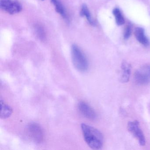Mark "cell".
I'll use <instances>...</instances> for the list:
<instances>
[{
  "instance_id": "30bf717a",
  "label": "cell",
  "mask_w": 150,
  "mask_h": 150,
  "mask_svg": "<svg viewBox=\"0 0 150 150\" xmlns=\"http://www.w3.org/2000/svg\"><path fill=\"white\" fill-rule=\"evenodd\" d=\"M0 102L1 108V118L4 119L8 118L13 113V109L11 107L5 103L1 98L0 99Z\"/></svg>"
},
{
  "instance_id": "5bb4252c",
  "label": "cell",
  "mask_w": 150,
  "mask_h": 150,
  "mask_svg": "<svg viewBox=\"0 0 150 150\" xmlns=\"http://www.w3.org/2000/svg\"><path fill=\"white\" fill-rule=\"evenodd\" d=\"M35 29L36 30L37 34L39 38L42 40L44 39L45 38V34L44 30L42 27L38 25L36 27Z\"/></svg>"
},
{
  "instance_id": "52a82bcc",
  "label": "cell",
  "mask_w": 150,
  "mask_h": 150,
  "mask_svg": "<svg viewBox=\"0 0 150 150\" xmlns=\"http://www.w3.org/2000/svg\"><path fill=\"white\" fill-rule=\"evenodd\" d=\"M78 108L81 115L87 119L95 120L97 118V114L94 110L87 103L80 101L78 104Z\"/></svg>"
},
{
  "instance_id": "8992f818",
  "label": "cell",
  "mask_w": 150,
  "mask_h": 150,
  "mask_svg": "<svg viewBox=\"0 0 150 150\" xmlns=\"http://www.w3.org/2000/svg\"><path fill=\"white\" fill-rule=\"evenodd\" d=\"M127 126L129 131L137 139L139 144L142 146H144L146 144L145 138L140 129L139 122L137 120L129 122Z\"/></svg>"
},
{
  "instance_id": "5b68a950",
  "label": "cell",
  "mask_w": 150,
  "mask_h": 150,
  "mask_svg": "<svg viewBox=\"0 0 150 150\" xmlns=\"http://www.w3.org/2000/svg\"><path fill=\"white\" fill-rule=\"evenodd\" d=\"M0 7L10 15L15 14L22 10V6L17 0H1Z\"/></svg>"
},
{
  "instance_id": "3957f363",
  "label": "cell",
  "mask_w": 150,
  "mask_h": 150,
  "mask_svg": "<svg viewBox=\"0 0 150 150\" xmlns=\"http://www.w3.org/2000/svg\"><path fill=\"white\" fill-rule=\"evenodd\" d=\"M26 132L28 137L34 143L41 144L44 138L43 130L37 123H30L27 126Z\"/></svg>"
},
{
  "instance_id": "4fadbf2b",
  "label": "cell",
  "mask_w": 150,
  "mask_h": 150,
  "mask_svg": "<svg viewBox=\"0 0 150 150\" xmlns=\"http://www.w3.org/2000/svg\"><path fill=\"white\" fill-rule=\"evenodd\" d=\"M113 13L115 18L117 24L118 26L123 25L125 23V20L120 10L118 8H115L113 10Z\"/></svg>"
},
{
  "instance_id": "6da1fadb",
  "label": "cell",
  "mask_w": 150,
  "mask_h": 150,
  "mask_svg": "<svg viewBox=\"0 0 150 150\" xmlns=\"http://www.w3.org/2000/svg\"><path fill=\"white\" fill-rule=\"evenodd\" d=\"M84 140L88 145L93 150H100L103 146V135L98 129L85 123L81 124Z\"/></svg>"
},
{
  "instance_id": "8fae6325",
  "label": "cell",
  "mask_w": 150,
  "mask_h": 150,
  "mask_svg": "<svg viewBox=\"0 0 150 150\" xmlns=\"http://www.w3.org/2000/svg\"><path fill=\"white\" fill-rule=\"evenodd\" d=\"M51 2L55 7L56 11L64 18V19L67 20L68 18L65 9L61 1H59V0H51Z\"/></svg>"
},
{
  "instance_id": "ba28073f",
  "label": "cell",
  "mask_w": 150,
  "mask_h": 150,
  "mask_svg": "<svg viewBox=\"0 0 150 150\" xmlns=\"http://www.w3.org/2000/svg\"><path fill=\"white\" fill-rule=\"evenodd\" d=\"M121 68L122 71L121 81L123 83H126L129 81L130 77L131 66L126 61L122 62L121 65Z\"/></svg>"
},
{
  "instance_id": "7a4b0ae2",
  "label": "cell",
  "mask_w": 150,
  "mask_h": 150,
  "mask_svg": "<svg viewBox=\"0 0 150 150\" xmlns=\"http://www.w3.org/2000/svg\"><path fill=\"white\" fill-rule=\"evenodd\" d=\"M72 60L74 67L81 72L86 71L88 69L89 64L87 58L80 48L73 44L71 49Z\"/></svg>"
},
{
  "instance_id": "2e32d148",
  "label": "cell",
  "mask_w": 150,
  "mask_h": 150,
  "mask_svg": "<svg viewBox=\"0 0 150 150\" xmlns=\"http://www.w3.org/2000/svg\"><path fill=\"white\" fill-rule=\"evenodd\" d=\"M42 1H44V0H42Z\"/></svg>"
},
{
  "instance_id": "9a60e30c",
  "label": "cell",
  "mask_w": 150,
  "mask_h": 150,
  "mask_svg": "<svg viewBox=\"0 0 150 150\" xmlns=\"http://www.w3.org/2000/svg\"><path fill=\"white\" fill-rule=\"evenodd\" d=\"M131 34V27L129 25H128L125 30L124 33V37L125 39H128L129 38Z\"/></svg>"
},
{
  "instance_id": "277c9868",
  "label": "cell",
  "mask_w": 150,
  "mask_h": 150,
  "mask_svg": "<svg viewBox=\"0 0 150 150\" xmlns=\"http://www.w3.org/2000/svg\"><path fill=\"white\" fill-rule=\"evenodd\" d=\"M134 80L139 85H146L150 83V65L143 66L134 74Z\"/></svg>"
},
{
  "instance_id": "7c38bea8",
  "label": "cell",
  "mask_w": 150,
  "mask_h": 150,
  "mask_svg": "<svg viewBox=\"0 0 150 150\" xmlns=\"http://www.w3.org/2000/svg\"><path fill=\"white\" fill-rule=\"evenodd\" d=\"M80 15L81 16H85L88 21L91 25L95 26L96 25V22L92 17L89 9L86 4H83L81 6Z\"/></svg>"
},
{
  "instance_id": "9c48e42d",
  "label": "cell",
  "mask_w": 150,
  "mask_h": 150,
  "mask_svg": "<svg viewBox=\"0 0 150 150\" xmlns=\"http://www.w3.org/2000/svg\"><path fill=\"white\" fill-rule=\"evenodd\" d=\"M135 35L137 40L141 44L147 46L149 40L145 35L144 30L142 28H137L135 30Z\"/></svg>"
}]
</instances>
